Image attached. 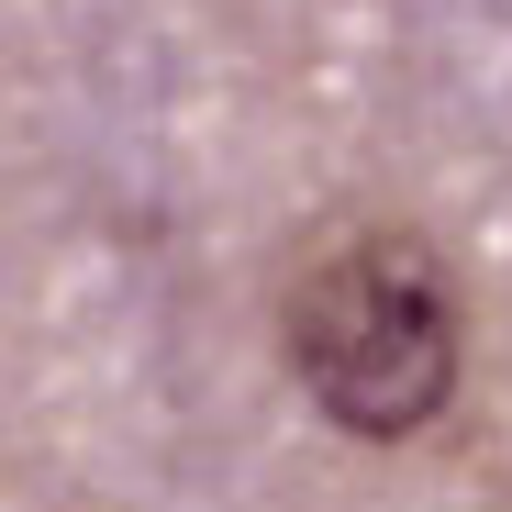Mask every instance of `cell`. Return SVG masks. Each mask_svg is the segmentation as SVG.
Listing matches in <instances>:
<instances>
[{"label": "cell", "instance_id": "1", "mask_svg": "<svg viewBox=\"0 0 512 512\" xmlns=\"http://www.w3.org/2000/svg\"><path fill=\"white\" fill-rule=\"evenodd\" d=\"M268 334L301 401L357 446L435 435L468 390V290L446 245L401 212H346L301 234L268 301Z\"/></svg>", "mask_w": 512, "mask_h": 512}]
</instances>
